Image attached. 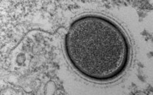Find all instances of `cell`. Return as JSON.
I'll list each match as a JSON object with an SVG mask.
<instances>
[{
	"label": "cell",
	"mask_w": 153,
	"mask_h": 95,
	"mask_svg": "<svg viewBox=\"0 0 153 95\" xmlns=\"http://www.w3.org/2000/svg\"><path fill=\"white\" fill-rule=\"evenodd\" d=\"M67 56L73 66L87 78L97 81L114 79L127 66L128 42L111 21L97 15L75 20L65 38Z\"/></svg>",
	"instance_id": "1"
}]
</instances>
